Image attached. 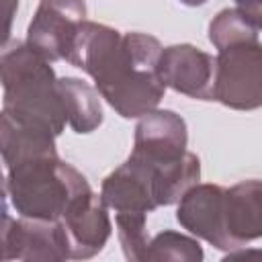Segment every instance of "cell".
<instances>
[{
	"instance_id": "cell-7",
	"label": "cell",
	"mask_w": 262,
	"mask_h": 262,
	"mask_svg": "<svg viewBox=\"0 0 262 262\" xmlns=\"http://www.w3.org/2000/svg\"><path fill=\"white\" fill-rule=\"evenodd\" d=\"M100 196L115 215L147 217V213L160 207L156 168L129 154V158L102 180Z\"/></svg>"
},
{
	"instance_id": "cell-13",
	"label": "cell",
	"mask_w": 262,
	"mask_h": 262,
	"mask_svg": "<svg viewBox=\"0 0 262 262\" xmlns=\"http://www.w3.org/2000/svg\"><path fill=\"white\" fill-rule=\"evenodd\" d=\"M57 88L66 106L68 125L76 133H92L102 123L100 92L80 78H57Z\"/></svg>"
},
{
	"instance_id": "cell-10",
	"label": "cell",
	"mask_w": 262,
	"mask_h": 262,
	"mask_svg": "<svg viewBox=\"0 0 262 262\" xmlns=\"http://www.w3.org/2000/svg\"><path fill=\"white\" fill-rule=\"evenodd\" d=\"M188 131L186 123L174 111H151L139 117L135 127L133 156H139L151 164L166 166L186 156Z\"/></svg>"
},
{
	"instance_id": "cell-6",
	"label": "cell",
	"mask_w": 262,
	"mask_h": 262,
	"mask_svg": "<svg viewBox=\"0 0 262 262\" xmlns=\"http://www.w3.org/2000/svg\"><path fill=\"white\" fill-rule=\"evenodd\" d=\"M2 250L4 260H43L59 262L70 258L68 235L61 221L43 219H12L8 205L4 203V225H2Z\"/></svg>"
},
{
	"instance_id": "cell-4",
	"label": "cell",
	"mask_w": 262,
	"mask_h": 262,
	"mask_svg": "<svg viewBox=\"0 0 262 262\" xmlns=\"http://www.w3.org/2000/svg\"><path fill=\"white\" fill-rule=\"evenodd\" d=\"M213 100L233 111L262 106V43L258 37L217 49Z\"/></svg>"
},
{
	"instance_id": "cell-15",
	"label": "cell",
	"mask_w": 262,
	"mask_h": 262,
	"mask_svg": "<svg viewBox=\"0 0 262 262\" xmlns=\"http://www.w3.org/2000/svg\"><path fill=\"white\" fill-rule=\"evenodd\" d=\"M256 25L239 10V8H225L213 16L209 23V41L215 45V49H221L225 45H231L235 41L254 39L258 37Z\"/></svg>"
},
{
	"instance_id": "cell-18",
	"label": "cell",
	"mask_w": 262,
	"mask_h": 262,
	"mask_svg": "<svg viewBox=\"0 0 262 262\" xmlns=\"http://www.w3.org/2000/svg\"><path fill=\"white\" fill-rule=\"evenodd\" d=\"M182 4H186V6H201V4H205L207 0H180Z\"/></svg>"
},
{
	"instance_id": "cell-8",
	"label": "cell",
	"mask_w": 262,
	"mask_h": 262,
	"mask_svg": "<svg viewBox=\"0 0 262 262\" xmlns=\"http://www.w3.org/2000/svg\"><path fill=\"white\" fill-rule=\"evenodd\" d=\"M108 207L92 188L82 190L72 199L61 215V225L68 235V250L72 260H86L96 256L113 233Z\"/></svg>"
},
{
	"instance_id": "cell-16",
	"label": "cell",
	"mask_w": 262,
	"mask_h": 262,
	"mask_svg": "<svg viewBox=\"0 0 262 262\" xmlns=\"http://www.w3.org/2000/svg\"><path fill=\"white\" fill-rule=\"evenodd\" d=\"M145 215H115L119 244L123 254L131 262H139L145 256V248L149 244L145 231Z\"/></svg>"
},
{
	"instance_id": "cell-12",
	"label": "cell",
	"mask_w": 262,
	"mask_h": 262,
	"mask_svg": "<svg viewBox=\"0 0 262 262\" xmlns=\"http://www.w3.org/2000/svg\"><path fill=\"white\" fill-rule=\"evenodd\" d=\"M223 223L231 252L262 237V180H244L225 188Z\"/></svg>"
},
{
	"instance_id": "cell-2",
	"label": "cell",
	"mask_w": 262,
	"mask_h": 262,
	"mask_svg": "<svg viewBox=\"0 0 262 262\" xmlns=\"http://www.w3.org/2000/svg\"><path fill=\"white\" fill-rule=\"evenodd\" d=\"M0 72L2 115L57 137L66 129L68 115L51 61L29 43L14 41L2 51Z\"/></svg>"
},
{
	"instance_id": "cell-14",
	"label": "cell",
	"mask_w": 262,
	"mask_h": 262,
	"mask_svg": "<svg viewBox=\"0 0 262 262\" xmlns=\"http://www.w3.org/2000/svg\"><path fill=\"white\" fill-rule=\"evenodd\" d=\"M203 248L194 237L184 233L164 229L154 235L145 248L143 260H180V262H201Z\"/></svg>"
},
{
	"instance_id": "cell-9",
	"label": "cell",
	"mask_w": 262,
	"mask_h": 262,
	"mask_svg": "<svg viewBox=\"0 0 262 262\" xmlns=\"http://www.w3.org/2000/svg\"><path fill=\"white\" fill-rule=\"evenodd\" d=\"M160 76L166 88L196 100H213L215 59L207 51L190 45H170L160 55Z\"/></svg>"
},
{
	"instance_id": "cell-1",
	"label": "cell",
	"mask_w": 262,
	"mask_h": 262,
	"mask_svg": "<svg viewBox=\"0 0 262 262\" xmlns=\"http://www.w3.org/2000/svg\"><path fill=\"white\" fill-rule=\"evenodd\" d=\"M162 45L147 33H119L86 20L72 47L70 63L86 72L100 96L123 119H137L158 108L166 84L160 76Z\"/></svg>"
},
{
	"instance_id": "cell-3",
	"label": "cell",
	"mask_w": 262,
	"mask_h": 262,
	"mask_svg": "<svg viewBox=\"0 0 262 262\" xmlns=\"http://www.w3.org/2000/svg\"><path fill=\"white\" fill-rule=\"evenodd\" d=\"M88 180L55 154L25 158L6 168L4 199L20 217L57 221Z\"/></svg>"
},
{
	"instance_id": "cell-11",
	"label": "cell",
	"mask_w": 262,
	"mask_h": 262,
	"mask_svg": "<svg viewBox=\"0 0 262 262\" xmlns=\"http://www.w3.org/2000/svg\"><path fill=\"white\" fill-rule=\"evenodd\" d=\"M223 196L225 188L217 184H194L178 201L176 221L217 250L231 252L223 223Z\"/></svg>"
},
{
	"instance_id": "cell-5",
	"label": "cell",
	"mask_w": 262,
	"mask_h": 262,
	"mask_svg": "<svg viewBox=\"0 0 262 262\" xmlns=\"http://www.w3.org/2000/svg\"><path fill=\"white\" fill-rule=\"evenodd\" d=\"M84 23V0H41L33 20L29 23L27 43L49 61H68Z\"/></svg>"
},
{
	"instance_id": "cell-17",
	"label": "cell",
	"mask_w": 262,
	"mask_h": 262,
	"mask_svg": "<svg viewBox=\"0 0 262 262\" xmlns=\"http://www.w3.org/2000/svg\"><path fill=\"white\" fill-rule=\"evenodd\" d=\"M233 2L256 25V29L262 31V0H233Z\"/></svg>"
}]
</instances>
